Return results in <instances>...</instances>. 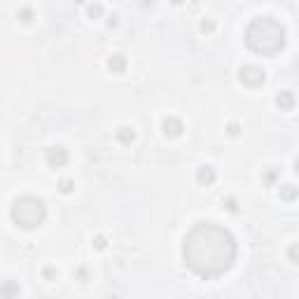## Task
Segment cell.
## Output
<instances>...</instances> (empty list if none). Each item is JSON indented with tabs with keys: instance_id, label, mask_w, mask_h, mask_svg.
Instances as JSON below:
<instances>
[{
	"instance_id": "obj_1",
	"label": "cell",
	"mask_w": 299,
	"mask_h": 299,
	"mask_svg": "<svg viewBox=\"0 0 299 299\" xmlns=\"http://www.w3.org/2000/svg\"><path fill=\"white\" fill-rule=\"evenodd\" d=\"M236 246L229 231L206 222L185 238V262L201 276H217L231 267Z\"/></svg>"
},
{
	"instance_id": "obj_2",
	"label": "cell",
	"mask_w": 299,
	"mask_h": 299,
	"mask_svg": "<svg viewBox=\"0 0 299 299\" xmlns=\"http://www.w3.org/2000/svg\"><path fill=\"white\" fill-rule=\"evenodd\" d=\"M285 42V33L281 28V23H276L274 19H257L250 23L248 28V45L253 47L255 52L262 54H274L278 52Z\"/></svg>"
},
{
	"instance_id": "obj_3",
	"label": "cell",
	"mask_w": 299,
	"mask_h": 299,
	"mask_svg": "<svg viewBox=\"0 0 299 299\" xmlns=\"http://www.w3.org/2000/svg\"><path fill=\"white\" fill-rule=\"evenodd\" d=\"M45 203L35 197H21V199L14 201V206H12V217H14V222L23 229H33V227H38L42 220H45Z\"/></svg>"
},
{
	"instance_id": "obj_4",
	"label": "cell",
	"mask_w": 299,
	"mask_h": 299,
	"mask_svg": "<svg viewBox=\"0 0 299 299\" xmlns=\"http://www.w3.org/2000/svg\"><path fill=\"white\" fill-rule=\"evenodd\" d=\"M241 82H246L250 87H257L264 82V70L257 68V66H246L241 68Z\"/></svg>"
},
{
	"instance_id": "obj_5",
	"label": "cell",
	"mask_w": 299,
	"mask_h": 299,
	"mask_svg": "<svg viewBox=\"0 0 299 299\" xmlns=\"http://www.w3.org/2000/svg\"><path fill=\"white\" fill-rule=\"evenodd\" d=\"M47 161L52 166H63L68 161V152L63 147H52V150H47Z\"/></svg>"
},
{
	"instance_id": "obj_6",
	"label": "cell",
	"mask_w": 299,
	"mask_h": 299,
	"mask_svg": "<svg viewBox=\"0 0 299 299\" xmlns=\"http://www.w3.org/2000/svg\"><path fill=\"white\" fill-rule=\"evenodd\" d=\"M180 131H183V124H180V119H176V117L164 119V133H166V136H180Z\"/></svg>"
},
{
	"instance_id": "obj_7",
	"label": "cell",
	"mask_w": 299,
	"mask_h": 299,
	"mask_svg": "<svg viewBox=\"0 0 299 299\" xmlns=\"http://www.w3.org/2000/svg\"><path fill=\"white\" fill-rule=\"evenodd\" d=\"M199 180H201V183H213V180H215L213 169H210V166H203V169L199 171Z\"/></svg>"
},
{
	"instance_id": "obj_8",
	"label": "cell",
	"mask_w": 299,
	"mask_h": 299,
	"mask_svg": "<svg viewBox=\"0 0 299 299\" xmlns=\"http://www.w3.org/2000/svg\"><path fill=\"white\" fill-rule=\"evenodd\" d=\"M276 103H278L281 107H285V110H288V107H290L292 103H295V99H292V94H290V92H283L281 96H278Z\"/></svg>"
},
{
	"instance_id": "obj_9",
	"label": "cell",
	"mask_w": 299,
	"mask_h": 299,
	"mask_svg": "<svg viewBox=\"0 0 299 299\" xmlns=\"http://www.w3.org/2000/svg\"><path fill=\"white\" fill-rule=\"evenodd\" d=\"M117 138L122 140V143H131V140H133V129H129V126L119 129L117 131Z\"/></svg>"
},
{
	"instance_id": "obj_10",
	"label": "cell",
	"mask_w": 299,
	"mask_h": 299,
	"mask_svg": "<svg viewBox=\"0 0 299 299\" xmlns=\"http://www.w3.org/2000/svg\"><path fill=\"white\" fill-rule=\"evenodd\" d=\"M107 66H110L112 70H117V73H119V70H124V59L119 56V54H117V56H112V59H110V63H107Z\"/></svg>"
},
{
	"instance_id": "obj_11",
	"label": "cell",
	"mask_w": 299,
	"mask_h": 299,
	"mask_svg": "<svg viewBox=\"0 0 299 299\" xmlns=\"http://www.w3.org/2000/svg\"><path fill=\"white\" fill-rule=\"evenodd\" d=\"M288 255H290V260L292 262H299V243H295V246L288 250Z\"/></svg>"
},
{
	"instance_id": "obj_12",
	"label": "cell",
	"mask_w": 299,
	"mask_h": 299,
	"mask_svg": "<svg viewBox=\"0 0 299 299\" xmlns=\"http://www.w3.org/2000/svg\"><path fill=\"white\" fill-rule=\"evenodd\" d=\"M283 197H285V199H292V197H295V190H290V185H285Z\"/></svg>"
},
{
	"instance_id": "obj_13",
	"label": "cell",
	"mask_w": 299,
	"mask_h": 299,
	"mask_svg": "<svg viewBox=\"0 0 299 299\" xmlns=\"http://www.w3.org/2000/svg\"><path fill=\"white\" fill-rule=\"evenodd\" d=\"M61 192H70V180H63L61 183Z\"/></svg>"
},
{
	"instance_id": "obj_14",
	"label": "cell",
	"mask_w": 299,
	"mask_h": 299,
	"mask_svg": "<svg viewBox=\"0 0 299 299\" xmlns=\"http://www.w3.org/2000/svg\"><path fill=\"white\" fill-rule=\"evenodd\" d=\"M295 166H297V173H299V159H297V161H295Z\"/></svg>"
}]
</instances>
